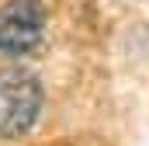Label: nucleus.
<instances>
[{
  "instance_id": "nucleus-1",
  "label": "nucleus",
  "mask_w": 149,
  "mask_h": 146,
  "mask_svg": "<svg viewBox=\"0 0 149 146\" xmlns=\"http://www.w3.org/2000/svg\"><path fill=\"white\" fill-rule=\"evenodd\" d=\"M42 115V84L28 70L0 73V139L24 136Z\"/></svg>"
},
{
  "instance_id": "nucleus-2",
  "label": "nucleus",
  "mask_w": 149,
  "mask_h": 146,
  "mask_svg": "<svg viewBox=\"0 0 149 146\" xmlns=\"http://www.w3.org/2000/svg\"><path fill=\"white\" fill-rule=\"evenodd\" d=\"M45 35V4L42 0H7L0 7V52L24 56Z\"/></svg>"
}]
</instances>
